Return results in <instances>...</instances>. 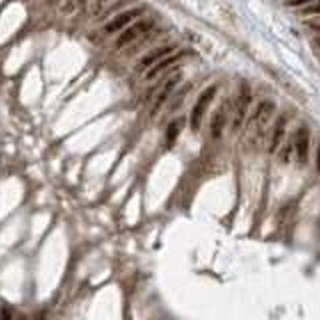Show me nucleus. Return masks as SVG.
<instances>
[{
	"instance_id": "nucleus-1",
	"label": "nucleus",
	"mask_w": 320,
	"mask_h": 320,
	"mask_svg": "<svg viewBox=\"0 0 320 320\" xmlns=\"http://www.w3.org/2000/svg\"><path fill=\"white\" fill-rule=\"evenodd\" d=\"M250 102H252V92L250 86L246 82L240 84V92L236 98V106H234V116H232V132H238L248 116V108H250Z\"/></svg>"
},
{
	"instance_id": "nucleus-2",
	"label": "nucleus",
	"mask_w": 320,
	"mask_h": 320,
	"mask_svg": "<svg viewBox=\"0 0 320 320\" xmlns=\"http://www.w3.org/2000/svg\"><path fill=\"white\" fill-rule=\"evenodd\" d=\"M216 86H208L198 98H196V104L192 106V112H190V128H192V132H196L198 128H200V124H202V118H204V114H206V110H208V106H210V102L214 100V96H216Z\"/></svg>"
},
{
	"instance_id": "nucleus-3",
	"label": "nucleus",
	"mask_w": 320,
	"mask_h": 320,
	"mask_svg": "<svg viewBox=\"0 0 320 320\" xmlns=\"http://www.w3.org/2000/svg\"><path fill=\"white\" fill-rule=\"evenodd\" d=\"M176 48H178L176 44H166V46H158V48L150 50L148 54H144V56L138 60L136 72H146V70H150L154 64H158V62H162L164 58L176 54Z\"/></svg>"
},
{
	"instance_id": "nucleus-4",
	"label": "nucleus",
	"mask_w": 320,
	"mask_h": 320,
	"mask_svg": "<svg viewBox=\"0 0 320 320\" xmlns=\"http://www.w3.org/2000/svg\"><path fill=\"white\" fill-rule=\"evenodd\" d=\"M144 14V8H130V10H122V12H118L108 24L104 26V34H114V32H120V30H124V28H128L130 24H134L136 20H138V16H142Z\"/></svg>"
},
{
	"instance_id": "nucleus-5",
	"label": "nucleus",
	"mask_w": 320,
	"mask_h": 320,
	"mask_svg": "<svg viewBox=\"0 0 320 320\" xmlns=\"http://www.w3.org/2000/svg\"><path fill=\"white\" fill-rule=\"evenodd\" d=\"M150 28H152V22H150V20H136L134 24H130L128 28H124V30L118 34L114 46H116V48H124V46H128V44H132V42H136L138 38H142Z\"/></svg>"
},
{
	"instance_id": "nucleus-6",
	"label": "nucleus",
	"mask_w": 320,
	"mask_h": 320,
	"mask_svg": "<svg viewBox=\"0 0 320 320\" xmlns=\"http://www.w3.org/2000/svg\"><path fill=\"white\" fill-rule=\"evenodd\" d=\"M294 158L298 166H304L306 160H308V154H310V130L306 126H298L296 132H294Z\"/></svg>"
},
{
	"instance_id": "nucleus-7",
	"label": "nucleus",
	"mask_w": 320,
	"mask_h": 320,
	"mask_svg": "<svg viewBox=\"0 0 320 320\" xmlns=\"http://www.w3.org/2000/svg\"><path fill=\"white\" fill-rule=\"evenodd\" d=\"M274 110H276V106H274L272 100H260V104L254 108V112L248 116L246 126L252 128V126H264V124H268V120L272 118Z\"/></svg>"
},
{
	"instance_id": "nucleus-8",
	"label": "nucleus",
	"mask_w": 320,
	"mask_h": 320,
	"mask_svg": "<svg viewBox=\"0 0 320 320\" xmlns=\"http://www.w3.org/2000/svg\"><path fill=\"white\" fill-rule=\"evenodd\" d=\"M180 80H182V76H180V74H174L172 78H168V80H166V84H164L162 88H160V92L156 94V98H154V102H152V108H150V116H152V118L164 108V104L168 102V98H170L172 90L176 88V84H178Z\"/></svg>"
},
{
	"instance_id": "nucleus-9",
	"label": "nucleus",
	"mask_w": 320,
	"mask_h": 320,
	"mask_svg": "<svg viewBox=\"0 0 320 320\" xmlns=\"http://www.w3.org/2000/svg\"><path fill=\"white\" fill-rule=\"evenodd\" d=\"M226 120H228L226 104H220L218 108L214 110V114H212V118H210V138H212V140L222 138L224 128H226Z\"/></svg>"
},
{
	"instance_id": "nucleus-10",
	"label": "nucleus",
	"mask_w": 320,
	"mask_h": 320,
	"mask_svg": "<svg viewBox=\"0 0 320 320\" xmlns=\"http://www.w3.org/2000/svg\"><path fill=\"white\" fill-rule=\"evenodd\" d=\"M286 126H288V120L284 114H280L276 118V124L272 128V136H270V142H268V152H278V148L284 144V134H286Z\"/></svg>"
},
{
	"instance_id": "nucleus-11",
	"label": "nucleus",
	"mask_w": 320,
	"mask_h": 320,
	"mask_svg": "<svg viewBox=\"0 0 320 320\" xmlns=\"http://www.w3.org/2000/svg\"><path fill=\"white\" fill-rule=\"evenodd\" d=\"M178 60H182V54H172V56L164 58L162 62L154 64L150 70H146V72H144V80H154V78H158L160 74H164L168 68H172V66H174Z\"/></svg>"
},
{
	"instance_id": "nucleus-12",
	"label": "nucleus",
	"mask_w": 320,
	"mask_h": 320,
	"mask_svg": "<svg viewBox=\"0 0 320 320\" xmlns=\"http://www.w3.org/2000/svg\"><path fill=\"white\" fill-rule=\"evenodd\" d=\"M292 156H294V142L292 140H286L280 148H278V160L282 164H288L290 160H292Z\"/></svg>"
},
{
	"instance_id": "nucleus-13",
	"label": "nucleus",
	"mask_w": 320,
	"mask_h": 320,
	"mask_svg": "<svg viewBox=\"0 0 320 320\" xmlns=\"http://www.w3.org/2000/svg\"><path fill=\"white\" fill-rule=\"evenodd\" d=\"M180 126H182V120H172L170 124H168V128H166V144L170 146L174 140H176V136H178V132H180Z\"/></svg>"
},
{
	"instance_id": "nucleus-14",
	"label": "nucleus",
	"mask_w": 320,
	"mask_h": 320,
	"mask_svg": "<svg viewBox=\"0 0 320 320\" xmlns=\"http://www.w3.org/2000/svg\"><path fill=\"white\" fill-rule=\"evenodd\" d=\"M314 2H318V0H286V6L288 8H306V6H310V4H314Z\"/></svg>"
},
{
	"instance_id": "nucleus-15",
	"label": "nucleus",
	"mask_w": 320,
	"mask_h": 320,
	"mask_svg": "<svg viewBox=\"0 0 320 320\" xmlns=\"http://www.w3.org/2000/svg\"><path fill=\"white\" fill-rule=\"evenodd\" d=\"M300 14L302 16H320V0L314 2V4H310V6H306V8H302Z\"/></svg>"
},
{
	"instance_id": "nucleus-16",
	"label": "nucleus",
	"mask_w": 320,
	"mask_h": 320,
	"mask_svg": "<svg viewBox=\"0 0 320 320\" xmlns=\"http://www.w3.org/2000/svg\"><path fill=\"white\" fill-rule=\"evenodd\" d=\"M302 22H304V26H306V28H310V30H312V32H316V34H320V16L304 18Z\"/></svg>"
},
{
	"instance_id": "nucleus-17",
	"label": "nucleus",
	"mask_w": 320,
	"mask_h": 320,
	"mask_svg": "<svg viewBox=\"0 0 320 320\" xmlns=\"http://www.w3.org/2000/svg\"><path fill=\"white\" fill-rule=\"evenodd\" d=\"M108 2H110V0H94V2H92V12H94V14H98V12H100L106 4H108Z\"/></svg>"
},
{
	"instance_id": "nucleus-18",
	"label": "nucleus",
	"mask_w": 320,
	"mask_h": 320,
	"mask_svg": "<svg viewBox=\"0 0 320 320\" xmlns=\"http://www.w3.org/2000/svg\"><path fill=\"white\" fill-rule=\"evenodd\" d=\"M0 320H12V310L8 306L0 308Z\"/></svg>"
},
{
	"instance_id": "nucleus-19",
	"label": "nucleus",
	"mask_w": 320,
	"mask_h": 320,
	"mask_svg": "<svg viewBox=\"0 0 320 320\" xmlns=\"http://www.w3.org/2000/svg\"><path fill=\"white\" fill-rule=\"evenodd\" d=\"M316 170L320 172V142H318V146H316Z\"/></svg>"
},
{
	"instance_id": "nucleus-20",
	"label": "nucleus",
	"mask_w": 320,
	"mask_h": 320,
	"mask_svg": "<svg viewBox=\"0 0 320 320\" xmlns=\"http://www.w3.org/2000/svg\"><path fill=\"white\" fill-rule=\"evenodd\" d=\"M312 44L316 46V50H320V34H314V38H312Z\"/></svg>"
},
{
	"instance_id": "nucleus-21",
	"label": "nucleus",
	"mask_w": 320,
	"mask_h": 320,
	"mask_svg": "<svg viewBox=\"0 0 320 320\" xmlns=\"http://www.w3.org/2000/svg\"><path fill=\"white\" fill-rule=\"evenodd\" d=\"M36 320H46V314H44V312H40V314H38V318H36Z\"/></svg>"
},
{
	"instance_id": "nucleus-22",
	"label": "nucleus",
	"mask_w": 320,
	"mask_h": 320,
	"mask_svg": "<svg viewBox=\"0 0 320 320\" xmlns=\"http://www.w3.org/2000/svg\"><path fill=\"white\" fill-rule=\"evenodd\" d=\"M18 320H26V316H18Z\"/></svg>"
}]
</instances>
